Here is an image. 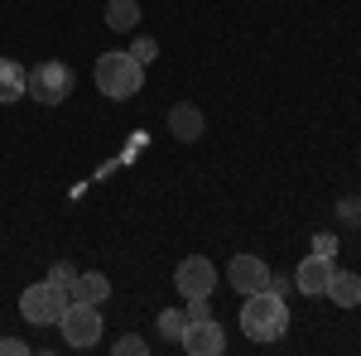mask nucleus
I'll return each mask as SVG.
<instances>
[{"instance_id": "4468645a", "label": "nucleus", "mask_w": 361, "mask_h": 356, "mask_svg": "<svg viewBox=\"0 0 361 356\" xmlns=\"http://www.w3.org/2000/svg\"><path fill=\"white\" fill-rule=\"evenodd\" d=\"M102 20L111 29H121V34H130L140 25V0H106V15Z\"/></svg>"}, {"instance_id": "9d476101", "label": "nucleus", "mask_w": 361, "mask_h": 356, "mask_svg": "<svg viewBox=\"0 0 361 356\" xmlns=\"http://www.w3.org/2000/svg\"><path fill=\"white\" fill-rule=\"evenodd\" d=\"M169 130H173V140H183V145H197V140L207 135V116L193 102H178V106L169 111Z\"/></svg>"}, {"instance_id": "6e6552de", "label": "nucleus", "mask_w": 361, "mask_h": 356, "mask_svg": "<svg viewBox=\"0 0 361 356\" xmlns=\"http://www.w3.org/2000/svg\"><path fill=\"white\" fill-rule=\"evenodd\" d=\"M226 279H231V289L246 299V294H260V289L270 284V265H265L260 255H231V265H226Z\"/></svg>"}, {"instance_id": "aec40b11", "label": "nucleus", "mask_w": 361, "mask_h": 356, "mask_svg": "<svg viewBox=\"0 0 361 356\" xmlns=\"http://www.w3.org/2000/svg\"><path fill=\"white\" fill-rule=\"evenodd\" d=\"M337 217L342 221H361V197H342V202H337Z\"/></svg>"}, {"instance_id": "423d86ee", "label": "nucleus", "mask_w": 361, "mask_h": 356, "mask_svg": "<svg viewBox=\"0 0 361 356\" xmlns=\"http://www.w3.org/2000/svg\"><path fill=\"white\" fill-rule=\"evenodd\" d=\"M173 289H178L183 299H212V289H217V265H212L207 255H188V260L173 270Z\"/></svg>"}, {"instance_id": "20e7f679", "label": "nucleus", "mask_w": 361, "mask_h": 356, "mask_svg": "<svg viewBox=\"0 0 361 356\" xmlns=\"http://www.w3.org/2000/svg\"><path fill=\"white\" fill-rule=\"evenodd\" d=\"M73 92V68L63 58H44L29 68V82H25V97H34L39 106H63Z\"/></svg>"}, {"instance_id": "dca6fc26", "label": "nucleus", "mask_w": 361, "mask_h": 356, "mask_svg": "<svg viewBox=\"0 0 361 356\" xmlns=\"http://www.w3.org/2000/svg\"><path fill=\"white\" fill-rule=\"evenodd\" d=\"M145 352H149V342L135 337V332H126V337H116V342H111V356H145Z\"/></svg>"}, {"instance_id": "ddd939ff", "label": "nucleus", "mask_w": 361, "mask_h": 356, "mask_svg": "<svg viewBox=\"0 0 361 356\" xmlns=\"http://www.w3.org/2000/svg\"><path fill=\"white\" fill-rule=\"evenodd\" d=\"M328 299H333L337 308H357L361 303V274L333 270V279H328Z\"/></svg>"}, {"instance_id": "9b49d317", "label": "nucleus", "mask_w": 361, "mask_h": 356, "mask_svg": "<svg viewBox=\"0 0 361 356\" xmlns=\"http://www.w3.org/2000/svg\"><path fill=\"white\" fill-rule=\"evenodd\" d=\"M68 294H73L78 303H97V308H102V303L111 299V279H106L102 270H87V274H78V279L68 284Z\"/></svg>"}, {"instance_id": "f257e3e1", "label": "nucleus", "mask_w": 361, "mask_h": 356, "mask_svg": "<svg viewBox=\"0 0 361 356\" xmlns=\"http://www.w3.org/2000/svg\"><path fill=\"white\" fill-rule=\"evenodd\" d=\"M241 332L250 342H279L289 332V303L279 294H270V289L246 294V303H241Z\"/></svg>"}, {"instance_id": "39448f33", "label": "nucleus", "mask_w": 361, "mask_h": 356, "mask_svg": "<svg viewBox=\"0 0 361 356\" xmlns=\"http://www.w3.org/2000/svg\"><path fill=\"white\" fill-rule=\"evenodd\" d=\"M58 332H63V342H68L73 352H92V347L102 342V313H97V303L68 299L63 318H58Z\"/></svg>"}, {"instance_id": "2eb2a0df", "label": "nucleus", "mask_w": 361, "mask_h": 356, "mask_svg": "<svg viewBox=\"0 0 361 356\" xmlns=\"http://www.w3.org/2000/svg\"><path fill=\"white\" fill-rule=\"evenodd\" d=\"M183 328H188L183 308H164V313H159V337H164V342H178V337H183Z\"/></svg>"}, {"instance_id": "a211bd4d", "label": "nucleus", "mask_w": 361, "mask_h": 356, "mask_svg": "<svg viewBox=\"0 0 361 356\" xmlns=\"http://www.w3.org/2000/svg\"><path fill=\"white\" fill-rule=\"evenodd\" d=\"M130 54H135L140 63H154V58H159V44H154V39H135V44H130Z\"/></svg>"}, {"instance_id": "6ab92c4d", "label": "nucleus", "mask_w": 361, "mask_h": 356, "mask_svg": "<svg viewBox=\"0 0 361 356\" xmlns=\"http://www.w3.org/2000/svg\"><path fill=\"white\" fill-rule=\"evenodd\" d=\"M313 255H328V260L337 255V236L333 231H318V236H313Z\"/></svg>"}, {"instance_id": "0eeeda50", "label": "nucleus", "mask_w": 361, "mask_h": 356, "mask_svg": "<svg viewBox=\"0 0 361 356\" xmlns=\"http://www.w3.org/2000/svg\"><path fill=\"white\" fill-rule=\"evenodd\" d=\"M178 347L188 356H222L226 352V332L217 318H197V323H188L183 328V337H178Z\"/></svg>"}, {"instance_id": "1a4fd4ad", "label": "nucleus", "mask_w": 361, "mask_h": 356, "mask_svg": "<svg viewBox=\"0 0 361 356\" xmlns=\"http://www.w3.org/2000/svg\"><path fill=\"white\" fill-rule=\"evenodd\" d=\"M328 279H333V260L328 255H304V265L294 270V289L318 299V294H328Z\"/></svg>"}, {"instance_id": "7ed1b4c3", "label": "nucleus", "mask_w": 361, "mask_h": 356, "mask_svg": "<svg viewBox=\"0 0 361 356\" xmlns=\"http://www.w3.org/2000/svg\"><path fill=\"white\" fill-rule=\"evenodd\" d=\"M68 289L54 284V279H39V284H29L25 294H20V318L34 323V328H58V318H63V308H68Z\"/></svg>"}, {"instance_id": "4be33fe9", "label": "nucleus", "mask_w": 361, "mask_h": 356, "mask_svg": "<svg viewBox=\"0 0 361 356\" xmlns=\"http://www.w3.org/2000/svg\"><path fill=\"white\" fill-rule=\"evenodd\" d=\"M270 294H279V299H289V289H294V279H284V274H270V284H265Z\"/></svg>"}, {"instance_id": "f03ea898", "label": "nucleus", "mask_w": 361, "mask_h": 356, "mask_svg": "<svg viewBox=\"0 0 361 356\" xmlns=\"http://www.w3.org/2000/svg\"><path fill=\"white\" fill-rule=\"evenodd\" d=\"M92 78H97V92H102V97L130 102L140 87H145V63H140L130 49H126V54H102L97 68H92Z\"/></svg>"}, {"instance_id": "f3484780", "label": "nucleus", "mask_w": 361, "mask_h": 356, "mask_svg": "<svg viewBox=\"0 0 361 356\" xmlns=\"http://www.w3.org/2000/svg\"><path fill=\"white\" fill-rule=\"evenodd\" d=\"M49 279H54V284H63V289H68V284H73V279H78V265H73V260H54V270H49Z\"/></svg>"}, {"instance_id": "f8f14e48", "label": "nucleus", "mask_w": 361, "mask_h": 356, "mask_svg": "<svg viewBox=\"0 0 361 356\" xmlns=\"http://www.w3.org/2000/svg\"><path fill=\"white\" fill-rule=\"evenodd\" d=\"M25 82H29V68H20L15 58H0V106L20 102L25 97Z\"/></svg>"}, {"instance_id": "412c9836", "label": "nucleus", "mask_w": 361, "mask_h": 356, "mask_svg": "<svg viewBox=\"0 0 361 356\" xmlns=\"http://www.w3.org/2000/svg\"><path fill=\"white\" fill-rule=\"evenodd\" d=\"M0 356H29V342H20V337H0Z\"/></svg>"}]
</instances>
